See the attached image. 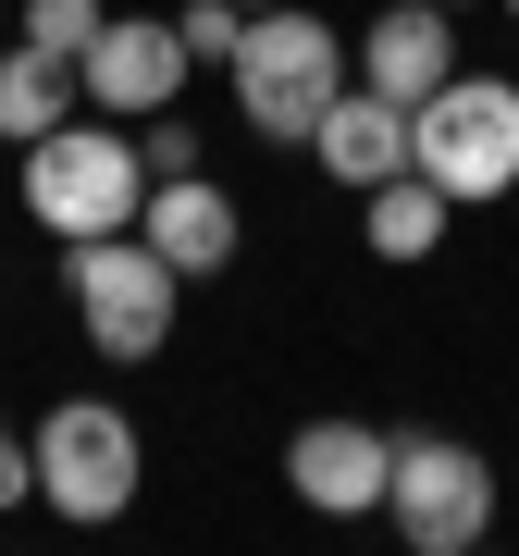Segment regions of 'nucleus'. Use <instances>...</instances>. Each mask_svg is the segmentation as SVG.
I'll return each instance as SVG.
<instances>
[{
	"instance_id": "8",
	"label": "nucleus",
	"mask_w": 519,
	"mask_h": 556,
	"mask_svg": "<svg viewBox=\"0 0 519 556\" xmlns=\"http://www.w3.org/2000/svg\"><path fill=\"white\" fill-rule=\"evenodd\" d=\"M284 482L321 519H371L383 482H396V433H371V420H298L284 433Z\"/></svg>"
},
{
	"instance_id": "18",
	"label": "nucleus",
	"mask_w": 519,
	"mask_h": 556,
	"mask_svg": "<svg viewBox=\"0 0 519 556\" xmlns=\"http://www.w3.org/2000/svg\"><path fill=\"white\" fill-rule=\"evenodd\" d=\"M236 13H273V0H236Z\"/></svg>"
},
{
	"instance_id": "14",
	"label": "nucleus",
	"mask_w": 519,
	"mask_h": 556,
	"mask_svg": "<svg viewBox=\"0 0 519 556\" xmlns=\"http://www.w3.org/2000/svg\"><path fill=\"white\" fill-rule=\"evenodd\" d=\"M13 25H25V38H38L50 62H87V38H100V0H25Z\"/></svg>"
},
{
	"instance_id": "20",
	"label": "nucleus",
	"mask_w": 519,
	"mask_h": 556,
	"mask_svg": "<svg viewBox=\"0 0 519 556\" xmlns=\"http://www.w3.org/2000/svg\"><path fill=\"white\" fill-rule=\"evenodd\" d=\"M0 25H13V0H0Z\"/></svg>"
},
{
	"instance_id": "17",
	"label": "nucleus",
	"mask_w": 519,
	"mask_h": 556,
	"mask_svg": "<svg viewBox=\"0 0 519 556\" xmlns=\"http://www.w3.org/2000/svg\"><path fill=\"white\" fill-rule=\"evenodd\" d=\"M0 507H38V445L0 420Z\"/></svg>"
},
{
	"instance_id": "7",
	"label": "nucleus",
	"mask_w": 519,
	"mask_h": 556,
	"mask_svg": "<svg viewBox=\"0 0 519 556\" xmlns=\"http://www.w3.org/2000/svg\"><path fill=\"white\" fill-rule=\"evenodd\" d=\"M75 100H100L112 124L174 112V100H186V38H174V13H100V38H87V62H75Z\"/></svg>"
},
{
	"instance_id": "2",
	"label": "nucleus",
	"mask_w": 519,
	"mask_h": 556,
	"mask_svg": "<svg viewBox=\"0 0 519 556\" xmlns=\"http://www.w3.org/2000/svg\"><path fill=\"white\" fill-rule=\"evenodd\" d=\"M25 211H38L62 248H75V236H137V211H149V161H137V137H112V124H75V112H62L50 137H25Z\"/></svg>"
},
{
	"instance_id": "10",
	"label": "nucleus",
	"mask_w": 519,
	"mask_h": 556,
	"mask_svg": "<svg viewBox=\"0 0 519 556\" xmlns=\"http://www.w3.org/2000/svg\"><path fill=\"white\" fill-rule=\"evenodd\" d=\"M309 161H321V174L346 186V199H359V186L408 174V112L383 100V87H359V75H346V87H334V112L309 124Z\"/></svg>"
},
{
	"instance_id": "15",
	"label": "nucleus",
	"mask_w": 519,
	"mask_h": 556,
	"mask_svg": "<svg viewBox=\"0 0 519 556\" xmlns=\"http://www.w3.org/2000/svg\"><path fill=\"white\" fill-rule=\"evenodd\" d=\"M174 38H186V62H236L248 13H236V0H186V13H174Z\"/></svg>"
},
{
	"instance_id": "4",
	"label": "nucleus",
	"mask_w": 519,
	"mask_h": 556,
	"mask_svg": "<svg viewBox=\"0 0 519 556\" xmlns=\"http://www.w3.org/2000/svg\"><path fill=\"white\" fill-rule=\"evenodd\" d=\"M174 309H186V273L161 260L149 236H75V321L100 358H161L174 346Z\"/></svg>"
},
{
	"instance_id": "9",
	"label": "nucleus",
	"mask_w": 519,
	"mask_h": 556,
	"mask_svg": "<svg viewBox=\"0 0 519 556\" xmlns=\"http://www.w3.org/2000/svg\"><path fill=\"white\" fill-rule=\"evenodd\" d=\"M445 75H458V25H445V0H396V13H371V38H359V87H383L396 112H420Z\"/></svg>"
},
{
	"instance_id": "5",
	"label": "nucleus",
	"mask_w": 519,
	"mask_h": 556,
	"mask_svg": "<svg viewBox=\"0 0 519 556\" xmlns=\"http://www.w3.org/2000/svg\"><path fill=\"white\" fill-rule=\"evenodd\" d=\"M25 445H38V507H62L75 532H100V519L137 507V470H149V457H137V420H124L112 396H62Z\"/></svg>"
},
{
	"instance_id": "11",
	"label": "nucleus",
	"mask_w": 519,
	"mask_h": 556,
	"mask_svg": "<svg viewBox=\"0 0 519 556\" xmlns=\"http://www.w3.org/2000/svg\"><path fill=\"white\" fill-rule=\"evenodd\" d=\"M137 236L174 260L186 285H199V273H223V260H236L248 223H236V199H223L211 174H161V186H149V211H137Z\"/></svg>"
},
{
	"instance_id": "16",
	"label": "nucleus",
	"mask_w": 519,
	"mask_h": 556,
	"mask_svg": "<svg viewBox=\"0 0 519 556\" xmlns=\"http://www.w3.org/2000/svg\"><path fill=\"white\" fill-rule=\"evenodd\" d=\"M137 161H149V186H161V174H199V137H186V112H149V149H137Z\"/></svg>"
},
{
	"instance_id": "1",
	"label": "nucleus",
	"mask_w": 519,
	"mask_h": 556,
	"mask_svg": "<svg viewBox=\"0 0 519 556\" xmlns=\"http://www.w3.org/2000/svg\"><path fill=\"white\" fill-rule=\"evenodd\" d=\"M223 75H236V112H248L260 149H309V124L346 87V38L321 13H298V0H273V13H248V38H236Z\"/></svg>"
},
{
	"instance_id": "6",
	"label": "nucleus",
	"mask_w": 519,
	"mask_h": 556,
	"mask_svg": "<svg viewBox=\"0 0 519 556\" xmlns=\"http://www.w3.org/2000/svg\"><path fill=\"white\" fill-rule=\"evenodd\" d=\"M383 519L408 532V556H470L482 532H495V457L458 445V433H396Z\"/></svg>"
},
{
	"instance_id": "13",
	"label": "nucleus",
	"mask_w": 519,
	"mask_h": 556,
	"mask_svg": "<svg viewBox=\"0 0 519 556\" xmlns=\"http://www.w3.org/2000/svg\"><path fill=\"white\" fill-rule=\"evenodd\" d=\"M62 112H75V62H50L38 38H13V50H0V137H50V124Z\"/></svg>"
},
{
	"instance_id": "3",
	"label": "nucleus",
	"mask_w": 519,
	"mask_h": 556,
	"mask_svg": "<svg viewBox=\"0 0 519 556\" xmlns=\"http://www.w3.org/2000/svg\"><path fill=\"white\" fill-rule=\"evenodd\" d=\"M408 174H433L458 211L507 199V186H519V87L458 62V75H445L433 100L408 112Z\"/></svg>"
},
{
	"instance_id": "21",
	"label": "nucleus",
	"mask_w": 519,
	"mask_h": 556,
	"mask_svg": "<svg viewBox=\"0 0 519 556\" xmlns=\"http://www.w3.org/2000/svg\"><path fill=\"white\" fill-rule=\"evenodd\" d=\"M507 25H519V0H507Z\"/></svg>"
},
{
	"instance_id": "19",
	"label": "nucleus",
	"mask_w": 519,
	"mask_h": 556,
	"mask_svg": "<svg viewBox=\"0 0 519 556\" xmlns=\"http://www.w3.org/2000/svg\"><path fill=\"white\" fill-rule=\"evenodd\" d=\"M445 13H470V0H445Z\"/></svg>"
},
{
	"instance_id": "12",
	"label": "nucleus",
	"mask_w": 519,
	"mask_h": 556,
	"mask_svg": "<svg viewBox=\"0 0 519 556\" xmlns=\"http://www.w3.org/2000/svg\"><path fill=\"white\" fill-rule=\"evenodd\" d=\"M445 186L433 174H383V186H359V236H371V260H433L445 248Z\"/></svg>"
}]
</instances>
